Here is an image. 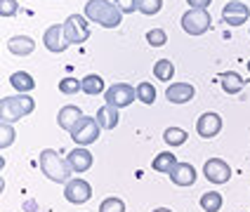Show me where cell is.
Here are the masks:
<instances>
[{
    "instance_id": "6da1fadb",
    "label": "cell",
    "mask_w": 250,
    "mask_h": 212,
    "mask_svg": "<svg viewBox=\"0 0 250 212\" xmlns=\"http://www.w3.org/2000/svg\"><path fill=\"white\" fill-rule=\"evenodd\" d=\"M83 14L87 21L99 24L104 28H118L121 26V19H123V12L113 5L111 0H87Z\"/></svg>"
},
{
    "instance_id": "7a4b0ae2",
    "label": "cell",
    "mask_w": 250,
    "mask_h": 212,
    "mask_svg": "<svg viewBox=\"0 0 250 212\" xmlns=\"http://www.w3.org/2000/svg\"><path fill=\"white\" fill-rule=\"evenodd\" d=\"M38 163H41L42 174L55 184H66L71 179V174H73L69 168V163H66V158H62L55 149H45V151H41Z\"/></svg>"
},
{
    "instance_id": "3957f363",
    "label": "cell",
    "mask_w": 250,
    "mask_h": 212,
    "mask_svg": "<svg viewBox=\"0 0 250 212\" xmlns=\"http://www.w3.org/2000/svg\"><path fill=\"white\" fill-rule=\"evenodd\" d=\"M36 99L31 95H17V97H2L0 99V123H17L24 116L33 113Z\"/></svg>"
},
{
    "instance_id": "277c9868",
    "label": "cell",
    "mask_w": 250,
    "mask_h": 212,
    "mask_svg": "<svg viewBox=\"0 0 250 212\" xmlns=\"http://www.w3.org/2000/svg\"><path fill=\"white\" fill-rule=\"evenodd\" d=\"M64 38L69 45H83L90 38V24L85 14H71L64 21Z\"/></svg>"
},
{
    "instance_id": "5b68a950",
    "label": "cell",
    "mask_w": 250,
    "mask_h": 212,
    "mask_svg": "<svg viewBox=\"0 0 250 212\" xmlns=\"http://www.w3.org/2000/svg\"><path fill=\"white\" fill-rule=\"evenodd\" d=\"M99 132H102V127H99L97 118H90V116H83L81 118V123L71 130V139L76 141L78 146H90V144H95L99 139Z\"/></svg>"
},
{
    "instance_id": "8992f818",
    "label": "cell",
    "mask_w": 250,
    "mask_h": 212,
    "mask_svg": "<svg viewBox=\"0 0 250 212\" xmlns=\"http://www.w3.org/2000/svg\"><path fill=\"white\" fill-rule=\"evenodd\" d=\"M104 99L113 109H125V106H130L137 99V87H132V85H127V83H113L104 92Z\"/></svg>"
},
{
    "instance_id": "52a82bcc",
    "label": "cell",
    "mask_w": 250,
    "mask_h": 212,
    "mask_svg": "<svg viewBox=\"0 0 250 212\" xmlns=\"http://www.w3.org/2000/svg\"><path fill=\"white\" fill-rule=\"evenodd\" d=\"M212 24V17L208 10H189L182 14V28L189 36H203Z\"/></svg>"
},
{
    "instance_id": "ba28073f",
    "label": "cell",
    "mask_w": 250,
    "mask_h": 212,
    "mask_svg": "<svg viewBox=\"0 0 250 212\" xmlns=\"http://www.w3.org/2000/svg\"><path fill=\"white\" fill-rule=\"evenodd\" d=\"M64 198L69 203H73V205H83V203H87L92 198V186H90V182H85L81 177L69 179L64 184Z\"/></svg>"
},
{
    "instance_id": "9c48e42d",
    "label": "cell",
    "mask_w": 250,
    "mask_h": 212,
    "mask_svg": "<svg viewBox=\"0 0 250 212\" xmlns=\"http://www.w3.org/2000/svg\"><path fill=\"white\" fill-rule=\"evenodd\" d=\"M196 132L198 137L203 139H212L222 132V116L215 111H208V113H201L198 120H196Z\"/></svg>"
},
{
    "instance_id": "30bf717a",
    "label": "cell",
    "mask_w": 250,
    "mask_h": 212,
    "mask_svg": "<svg viewBox=\"0 0 250 212\" xmlns=\"http://www.w3.org/2000/svg\"><path fill=\"white\" fill-rule=\"evenodd\" d=\"M42 45L47 47V52H55V55L66 52V50H69V42L64 38V24H52L50 28H45Z\"/></svg>"
},
{
    "instance_id": "8fae6325",
    "label": "cell",
    "mask_w": 250,
    "mask_h": 212,
    "mask_svg": "<svg viewBox=\"0 0 250 212\" xmlns=\"http://www.w3.org/2000/svg\"><path fill=\"white\" fill-rule=\"evenodd\" d=\"M203 174L212 184H227L231 179V168L224 163L222 158H210V160H206V165H203Z\"/></svg>"
},
{
    "instance_id": "7c38bea8",
    "label": "cell",
    "mask_w": 250,
    "mask_h": 212,
    "mask_svg": "<svg viewBox=\"0 0 250 212\" xmlns=\"http://www.w3.org/2000/svg\"><path fill=\"white\" fill-rule=\"evenodd\" d=\"M250 19V7L243 2H229L222 10V21L229 26H243Z\"/></svg>"
},
{
    "instance_id": "4fadbf2b",
    "label": "cell",
    "mask_w": 250,
    "mask_h": 212,
    "mask_svg": "<svg viewBox=\"0 0 250 212\" xmlns=\"http://www.w3.org/2000/svg\"><path fill=\"white\" fill-rule=\"evenodd\" d=\"M66 163H69L71 172H76V174H83V172H87V170L92 168L95 158H92V154H90L85 146H78V149H73V151L66 155Z\"/></svg>"
},
{
    "instance_id": "5bb4252c",
    "label": "cell",
    "mask_w": 250,
    "mask_h": 212,
    "mask_svg": "<svg viewBox=\"0 0 250 212\" xmlns=\"http://www.w3.org/2000/svg\"><path fill=\"white\" fill-rule=\"evenodd\" d=\"M167 177H170V182L175 184V186H194L196 179H198L196 168L191 163H177L175 170H172Z\"/></svg>"
},
{
    "instance_id": "9a60e30c",
    "label": "cell",
    "mask_w": 250,
    "mask_h": 212,
    "mask_svg": "<svg viewBox=\"0 0 250 212\" xmlns=\"http://www.w3.org/2000/svg\"><path fill=\"white\" fill-rule=\"evenodd\" d=\"M196 90L191 83H172L167 85L166 90V97L170 104H189L191 99H194Z\"/></svg>"
},
{
    "instance_id": "2e32d148",
    "label": "cell",
    "mask_w": 250,
    "mask_h": 212,
    "mask_svg": "<svg viewBox=\"0 0 250 212\" xmlns=\"http://www.w3.org/2000/svg\"><path fill=\"white\" fill-rule=\"evenodd\" d=\"M81 118H83V111L78 106L69 104V106H62L59 109V113H57V125L62 127V130H66V132H71L73 127L81 123Z\"/></svg>"
},
{
    "instance_id": "e0dca14e",
    "label": "cell",
    "mask_w": 250,
    "mask_h": 212,
    "mask_svg": "<svg viewBox=\"0 0 250 212\" xmlns=\"http://www.w3.org/2000/svg\"><path fill=\"white\" fill-rule=\"evenodd\" d=\"M7 50L17 57H28L33 50H36V40L31 36H12L7 40Z\"/></svg>"
},
{
    "instance_id": "ac0fdd59",
    "label": "cell",
    "mask_w": 250,
    "mask_h": 212,
    "mask_svg": "<svg viewBox=\"0 0 250 212\" xmlns=\"http://www.w3.org/2000/svg\"><path fill=\"white\" fill-rule=\"evenodd\" d=\"M248 80H243V76L236 73V71H224L222 76H220V85H222V90L227 95H238L243 87H246Z\"/></svg>"
},
{
    "instance_id": "d6986e66",
    "label": "cell",
    "mask_w": 250,
    "mask_h": 212,
    "mask_svg": "<svg viewBox=\"0 0 250 212\" xmlns=\"http://www.w3.org/2000/svg\"><path fill=\"white\" fill-rule=\"evenodd\" d=\"M97 123L102 130H113V127H118V123H121V116H118V109H113V106H109V104H104L102 109L97 111Z\"/></svg>"
},
{
    "instance_id": "ffe728a7",
    "label": "cell",
    "mask_w": 250,
    "mask_h": 212,
    "mask_svg": "<svg viewBox=\"0 0 250 212\" xmlns=\"http://www.w3.org/2000/svg\"><path fill=\"white\" fill-rule=\"evenodd\" d=\"M10 85H12L19 95H28V92L36 87V80H33V76L26 73V71H17V73L10 76Z\"/></svg>"
},
{
    "instance_id": "44dd1931",
    "label": "cell",
    "mask_w": 250,
    "mask_h": 212,
    "mask_svg": "<svg viewBox=\"0 0 250 212\" xmlns=\"http://www.w3.org/2000/svg\"><path fill=\"white\" fill-rule=\"evenodd\" d=\"M177 163H180V160H177V155L170 154V151H163V154H158L151 160V168L156 170V172H161V174H170V172L175 170Z\"/></svg>"
},
{
    "instance_id": "7402d4cb",
    "label": "cell",
    "mask_w": 250,
    "mask_h": 212,
    "mask_svg": "<svg viewBox=\"0 0 250 212\" xmlns=\"http://www.w3.org/2000/svg\"><path fill=\"white\" fill-rule=\"evenodd\" d=\"M83 92H85V95H90V97L106 92L104 78H102V76H97V73H87V76L83 78Z\"/></svg>"
},
{
    "instance_id": "603a6c76",
    "label": "cell",
    "mask_w": 250,
    "mask_h": 212,
    "mask_svg": "<svg viewBox=\"0 0 250 212\" xmlns=\"http://www.w3.org/2000/svg\"><path fill=\"white\" fill-rule=\"evenodd\" d=\"M201 208H203V212H220L224 205V198L220 191H206L203 196H201Z\"/></svg>"
},
{
    "instance_id": "cb8c5ba5",
    "label": "cell",
    "mask_w": 250,
    "mask_h": 212,
    "mask_svg": "<svg viewBox=\"0 0 250 212\" xmlns=\"http://www.w3.org/2000/svg\"><path fill=\"white\" fill-rule=\"evenodd\" d=\"M153 76L158 78V80H172V76H175V64L170 61V59H158L156 64H153Z\"/></svg>"
},
{
    "instance_id": "d4e9b609",
    "label": "cell",
    "mask_w": 250,
    "mask_h": 212,
    "mask_svg": "<svg viewBox=\"0 0 250 212\" xmlns=\"http://www.w3.org/2000/svg\"><path fill=\"white\" fill-rule=\"evenodd\" d=\"M187 130H182V127H167L166 132H163V139H166L167 146H182L184 141H187Z\"/></svg>"
},
{
    "instance_id": "484cf974",
    "label": "cell",
    "mask_w": 250,
    "mask_h": 212,
    "mask_svg": "<svg viewBox=\"0 0 250 212\" xmlns=\"http://www.w3.org/2000/svg\"><path fill=\"white\" fill-rule=\"evenodd\" d=\"M137 99L142 104L151 106L153 101H156V87H153L149 80H142V83L137 85Z\"/></svg>"
},
{
    "instance_id": "4316f807",
    "label": "cell",
    "mask_w": 250,
    "mask_h": 212,
    "mask_svg": "<svg viewBox=\"0 0 250 212\" xmlns=\"http://www.w3.org/2000/svg\"><path fill=\"white\" fill-rule=\"evenodd\" d=\"M59 92L73 97V95L83 92V80H76V78H62V80H59Z\"/></svg>"
},
{
    "instance_id": "83f0119b",
    "label": "cell",
    "mask_w": 250,
    "mask_h": 212,
    "mask_svg": "<svg viewBox=\"0 0 250 212\" xmlns=\"http://www.w3.org/2000/svg\"><path fill=\"white\" fill-rule=\"evenodd\" d=\"M163 10V0H137V12L153 17Z\"/></svg>"
},
{
    "instance_id": "f1b7e54d",
    "label": "cell",
    "mask_w": 250,
    "mask_h": 212,
    "mask_svg": "<svg viewBox=\"0 0 250 212\" xmlns=\"http://www.w3.org/2000/svg\"><path fill=\"white\" fill-rule=\"evenodd\" d=\"M14 137H17L14 127L10 125V123H0V149H7V146H12V144H14Z\"/></svg>"
},
{
    "instance_id": "f546056e",
    "label": "cell",
    "mask_w": 250,
    "mask_h": 212,
    "mask_svg": "<svg viewBox=\"0 0 250 212\" xmlns=\"http://www.w3.org/2000/svg\"><path fill=\"white\" fill-rule=\"evenodd\" d=\"M99 212H125V203L121 198H104L102 203H99Z\"/></svg>"
},
{
    "instance_id": "4dcf8cb0",
    "label": "cell",
    "mask_w": 250,
    "mask_h": 212,
    "mask_svg": "<svg viewBox=\"0 0 250 212\" xmlns=\"http://www.w3.org/2000/svg\"><path fill=\"white\" fill-rule=\"evenodd\" d=\"M146 42L151 47H163L167 42V33L163 28H151V31H146Z\"/></svg>"
},
{
    "instance_id": "1f68e13d",
    "label": "cell",
    "mask_w": 250,
    "mask_h": 212,
    "mask_svg": "<svg viewBox=\"0 0 250 212\" xmlns=\"http://www.w3.org/2000/svg\"><path fill=\"white\" fill-rule=\"evenodd\" d=\"M17 12H19L17 0H0V17H14Z\"/></svg>"
},
{
    "instance_id": "d6a6232c",
    "label": "cell",
    "mask_w": 250,
    "mask_h": 212,
    "mask_svg": "<svg viewBox=\"0 0 250 212\" xmlns=\"http://www.w3.org/2000/svg\"><path fill=\"white\" fill-rule=\"evenodd\" d=\"M113 5H116L123 14L137 12V0H113Z\"/></svg>"
},
{
    "instance_id": "836d02e7",
    "label": "cell",
    "mask_w": 250,
    "mask_h": 212,
    "mask_svg": "<svg viewBox=\"0 0 250 212\" xmlns=\"http://www.w3.org/2000/svg\"><path fill=\"white\" fill-rule=\"evenodd\" d=\"M187 2L191 5V10H208L212 5V0H187Z\"/></svg>"
},
{
    "instance_id": "e575fe53",
    "label": "cell",
    "mask_w": 250,
    "mask_h": 212,
    "mask_svg": "<svg viewBox=\"0 0 250 212\" xmlns=\"http://www.w3.org/2000/svg\"><path fill=\"white\" fill-rule=\"evenodd\" d=\"M153 212H172V210H170V208H156Z\"/></svg>"
},
{
    "instance_id": "d590c367",
    "label": "cell",
    "mask_w": 250,
    "mask_h": 212,
    "mask_svg": "<svg viewBox=\"0 0 250 212\" xmlns=\"http://www.w3.org/2000/svg\"><path fill=\"white\" fill-rule=\"evenodd\" d=\"M229 2H243V0H229Z\"/></svg>"
},
{
    "instance_id": "8d00e7d4",
    "label": "cell",
    "mask_w": 250,
    "mask_h": 212,
    "mask_svg": "<svg viewBox=\"0 0 250 212\" xmlns=\"http://www.w3.org/2000/svg\"><path fill=\"white\" fill-rule=\"evenodd\" d=\"M248 71H250V61H248Z\"/></svg>"
}]
</instances>
